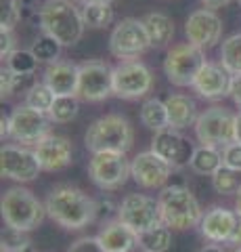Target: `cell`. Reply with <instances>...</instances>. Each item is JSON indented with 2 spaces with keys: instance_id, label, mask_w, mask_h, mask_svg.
I'll list each match as a JSON object with an SVG mask.
<instances>
[{
  "instance_id": "cell-1",
  "label": "cell",
  "mask_w": 241,
  "mask_h": 252,
  "mask_svg": "<svg viewBox=\"0 0 241 252\" xmlns=\"http://www.w3.org/2000/svg\"><path fill=\"white\" fill-rule=\"evenodd\" d=\"M46 217L65 229H82L97 220V204L82 189L72 185H59L49 193L44 202Z\"/></svg>"
},
{
  "instance_id": "cell-2",
  "label": "cell",
  "mask_w": 241,
  "mask_h": 252,
  "mask_svg": "<svg viewBox=\"0 0 241 252\" xmlns=\"http://www.w3.org/2000/svg\"><path fill=\"white\" fill-rule=\"evenodd\" d=\"M42 34L55 38L61 46H74L84 36L82 11L72 0H46L38 11Z\"/></svg>"
},
{
  "instance_id": "cell-3",
  "label": "cell",
  "mask_w": 241,
  "mask_h": 252,
  "mask_svg": "<svg viewBox=\"0 0 241 252\" xmlns=\"http://www.w3.org/2000/svg\"><path fill=\"white\" fill-rule=\"evenodd\" d=\"M134 143L132 124L120 114H107L95 120L84 137V145L90 154L99 152H120L126 154Z\"/></svg>"
},
{
  "instance_id": "cell-4",
  "label": "cell",
  "mask_w": 241,
  "mask_h": 252,
  "mask_svg": "<svg viewBox=\"0 0 241 252\" xmlns=\"http://www.w3.org/2000/svg\"><path fill=\"white\" fill-rule=\"evenodd\" d=\"M160 210L161 223L170 229H191L197 227L204 219V212L193 191L185 185H168L160 193Z\"/></svg>"
},
{
  "instance_id": "cell-5",
  "label": "cell",
  "mask_w": 241,
  "mask_h": 252,
  "mask_svg": "<svg viewBox=\"0 0 241 252\" xmlns=\"http://www.w3.org/2000/svg\"><path fill=\"white\" fill-rule=\"evenodd\" d=\"M2 219L6 227L17 231H32L44 220L46 206L26 187H11L2 195Z\"/></svg>"
},
{
  "instance_id": "cell-6",
  "label": "cell",
  "mask_w": 241,
  "mask_h": 252,
  "mask_svg": "<svg viewBox=\"0 0 241 252\" xmlns=\"http://www.w3.org/2000/svg\"><path fill=\"white\" fill-rule=\"evenodd\" d=\"M151 49L143 19L126 17L113 28L109 36V53L120 61L138 59L143 53Z\"/></svg>"
},
{
  "instance_id": "cell-7",
  "label": "cell",
  "mask_w": 241,
  "mask_h": 252,
  "mask_svg": "<svg viewBox=\"0 0 241 252\" xmlns=\"http://www.w3.org/2000/svg\"><path fill=\"white\" fill-rule=\"evenodd\" d=\"M204 51L191 42L174 44L164 59V74L174 86H193L195 76L204 67Z\"/></svg>"
},
{
  "instance_id": "cell-8",
  "label": "cell",
  "mask_w": 241,
  "mask_h": 252,
  "mask_svg": "<svg viewBox=\"0 0 241 252\" xmlns=\"http://www.w3.org/2000/svg\"><path fill=\"white\" fill-rule=\"evenodd\" d=\"M195 137L201 145L227 147L235 141V114L227 107H210L195 122Z\"/></svg>"
},
{
  "instance_id": "cell-9",
  "label": "cell",
  "mask_w": 241,
  "mask_h": 252,
  "mask_svg": "<svg viewBox=\"0 0 241 252\" xmlns=\"http://www.w3.org/2000/svg\"><path fill=\"white\" fill-rule=\"evenodd\" d=\"M88 177L103 191H113V189L122 187L130 177V162L126 160V154L120 152L92 154V160L88 162Z\"/></svg>"
},
{
  "instance_id": "cell-10",
  "label": "cell",
  "mask_w": 241,
  "mask_h": 252,
  "mask_svg": "<svg viewBox=\"0 0 241 252\" xmlns=\"http://www.w3.org/2000/svg\"><path fill=\"white\" fill-rule=\"evenodd\" d=\"M153 89V74L145 63L132 59L113 67V94L120 99H141Z\"/></svg>"
},
{
  "instance_id": "cell-11",
  "label": "cell",
  "mask_w": 241,
  "mask_h": 252,
  "mask_svg": "<svg viewBox=\"0 0 241 252\" xmlns=\"http://www.w3.org/2000/svg\"><path fill=\"white\" fill-rule=\"evenodd\" d=\"M118 219L136 233H145L161 225L160 202L143 193H130L118 206Z\"/></svg>"
},
{
  "instance_id": "cell-12",
  "label": "cell",
  "mask_w": 241,
  "mask_h": 252,
  "mask_svg": "<svg viewBox=\"0 0 241 252\" xmlns=\"http://www.w3.org/2000/svg\"><path fill=\"white\" fill-rule=\"evenodd\" d=\"M11 120V135L15 143L19 145H38L44 137L51 135V118L49 114L36 112V109L27 105H19L13 109V114L9 116Z\"/></svg>"
},
{
  "instance_id": "cell-13",
  "label": "cell",
  "mask_w": 241,
  "mask_h": 252,
  "mask_svg": "<svg viewBox=\"0 0 241 252\" xmlns=\"http://www.w3.org/2000/svg\"><path fill=\"white\" fill-rule=\"evenodd\" d=\"M113 94V67L103 61L90 59L80 65V78H78V99L84 101H103Z\"/></svg>"
},
{
  "instance_id": "cell-14",
  "label": "cell",
  "mask_w": 241,
  "mask_h": 252,
  "mask_svg": "<svg viewBox=\"0 0 241 252\" xmlns=\"http://www.w3.org/2000/svg\"><path fill=\"white\" fill-rule=\"evenodd\" d=\"M40 170V162L32 149H26L23 145H2L0 149V175L4 179L29 183L38 179Z\"/></svg>"
},
{
  "instance_id": "cell-15",
  "label": "cell",
  "mask_w": 241,
  "mask_h": 252,
  "mask_svg": "<svg viewBox=\"0 0 241 252\" xmlns=\"http://www.w3.org/2000/svg\"><path fill=\"white\" fill-rule=\"evenodd\" d=\"M151 152L158 154L161 160H166L174 170H181L191 164V158L195 147L189 139H187L181 130L176 128H164L155 132L151 139Z\"/></svg>"
},
{
  "instance_id": "cell-16",
  "label": "cell",
  "mask_w": 241,
  "mask_h": 252,
  "mask_svg": "<svg viewBox=\"0 0 241 252\" xmlns=\"http://www.w3.org/2000/svg\"><path fill=\"white\" fill-rule=\"evenodd\" d=\"M187 40L195 44L197 49L206 51L220 42L222 36V19L212 9H199L189 15L185 23Z\"/></svg>"
},
{
  "instance_id": "cell-17",
  "label": "cell",
  "mask_w": 241,
  "mask_h": 252,
  "mask_svg": "<svg viewBox=\"0 0 241 252\" xmlns=\"http://www.w3.org/2000/svg\"><path fill=\"white\" fill-rule=\"evenodd\" d=\"M172 166L161 160L155 152H143L136 154L130 162V177L136 181V185L145 189H155L166 185V181L172 175Z\"/></svg>"
},
{
  "instance_id": "cell-18",
  "label": "cell",
  "mask_w": 241,
  "mask_h": 252,
  "mask_svg": "<svg viewBox=\"0 0 241 252\" xmlns=\"http://www.w3.org/2000/svg\"><path fill=\"white\" fill-rule=\"evenodd\" d=\"M34 152H36V158H38V162H40L42 170L57 172V170H63L72 164L74 145L67 137L49 135L38 145H34Z\"/></svg>"
},
{
  "instance_id": "cell-19",
  "label": "cell",
  "mask_w": 241,
  "mask_h": 252,
  "mask_svg": "<svg viewBox=\"0 0 241 252\" xmlns=\"http://www.w3.org/2000/svg\"><path fill=\"white\" fill-rule=\"evenodd\" d=\"M231 84H233V76L220 63L206 61L204 67L199 69V74L195 76L193 89H195L199 97L210 99V101H218L222 97H227V94H231Z\"/></svg>"
},
{
  "instance_id": "cell-20",
  "label": "cell",
  "mask_w": 241,
  "mask_h": 252,
  "mask_svg": "<svg viewBox=\"0 0 241 252\" xmlns=\"http://www.w3.org/2000/svg\"><path fill=\"white\" fill-rule=\"evenodd\" d=\"M237 219H239L237 212L222 208V206H212L210 210H206L204 219H201L199 231L206 240L214 242V244H222V242L229 244V238H231L233 229H235Z\"/></svg>"
},
{
  "instance_id": "cell-21",
  "label": "cell",
  "mask_w": 241,
  "mask_h": 252,
  "mask_svg": "<svg viewBox=\"0 0 241 252\" xmlns=\"http://www.w3.org/2000/svg\"><path fill=\"white\" fill-rule=\"evenodd\" d=\"M78 78H80V65L72 61H55L49 63L44 69V84L57 94V97H76Z\"/></svg>"
},
{
  "instance_id": "cell-22",
  "label": "cell",
  "mask_w": 241,
  "mask_h": 252,
  "mask_svg": "<svg viewBox=\"0 0 241 252\" xmlns=\"http://www.w3.org/2000/svg\"><path fill=\"white\" fill-rule=\"evenodd\" d=\"M97 238L105 252H132L138 246V233L130 229L126 223H122L120 219L105 223Z\"/></svg>"
},
{
  "instance_id": "cell-23",
  "label": "cell",
  "mask_w": 241,
  "mask_h": 252,
  "mask_svg": "<svg viewBox=\"0 0 241 252\" xmlns=\"http://www.w3.org/2000/svg\"><path fill=\"white\" fill-rule=\"evenodd\" d=\"M166 109H168V120L170 126L176 130L195 126L197 122V105L195 101L187 94H170L166 99Z\"/></svg>"
},
{
  "instance_id": "cell-24",
  "label": "cell",
  "mask_w": 241,
  "mask_h": 252,
  "mask_svg": "<svg viewBox=\"0 0 241 252\" xmlns=\"http://www.w3.org/2000/svg\"><path fill=\"white\" fill-rule=\"evenodd\" d=\"M145 30L149 36V42L155 49H164L174 38V21L164 13H147L145 15Z\"/></svg>"
},
{
  "instance_id": "cell-25",
  "label": "cell",
  "mask_w": 241,
  "mask_h": 252,
  "mask_svg": "<svg viewBox=\"0 0 241 252\" xmlns=\"http://www.w3.org/2000/svg\"><path fill=\"white\" fill-rule=\"evenodd\" d=\"M220 166H224V162H222V154L218 152V147H210V145L195 147L191 164H189V168L195 172V175L212 177Z\"/></svg>"
},
{
  "instance_id": "cell-26",
  "label": "cell",
  "mask_w": 241,
  "mask_h": 252,
  "mask_svg": "<svg viewBox=\"0 0 241 252\" xmlns=\"http://www.w3.org/2000/svg\"><path fill=\"white\" fill-rule=\"evenodd\" d=\"M141 122L153 132H160L164 128H170V120H168V109H166V101L160 99H147L141 105Z\"/></svg>"
},
{
  "instance_id": "cell-27",
  "label": "cell",
  "mask_w": 241,
  "mask_h": 252,
  "mask_svg": "<svg viewBox=\"0 0 241 252\" xmlns=\"http://www.w3.org/2000/svg\"><path fill=\"white\" fill-rule=\"evenodd\" d=\"M170 244H172V229L164 223L145 233H138V248L145 252H166Z\"/></svg>"
},
{
  "instance_id": "cell-28",
  "label": "cell",
  "mask_w": 241,
  "mask_h": 252,
  "mask_svg": "<svg viewBox=\"0 0 241 252\" xmlns=\"http://www.w3.org/2000/svg\"><path fill=\"white\" fill-rule=\"evenodd\" d=\"M84 23L92 30H103L113 21L111 2H86L82 6Z\"/></svg>"
},
{
  "instance_id": "cell-29",
  "label": "cell",
  "mask_w": 241,
  "mask_h": 252,
  "mask_svg": "<svg viewBox=\"0 0 241 252\" xmlns=\"http://www.w3.org/2000/svg\"><path fill=\"white\" fill-rule=\"evenodd\" d=\"M220 65L231 76L241 74V34H233L220 46Z\"/></svg>"
},
{
  "instance_id": "cell-30",
  "label": "cell",
  "mask_w": 241,
  "mask_h": 252,
  "mask_svg": "<svg viewBox=\"0 0 241 252\" xmlns=\"http://www.w3.org/2000/svg\"><path fill=\"white\" fill-rule=\"evenodd\" d=\"M55 99H57V94L53 93L44 82H34L26 91V103L23 105L32 107V109H36V112L49 114L53 103H55Z\"/></svg>"
},
{
  "instance_id": "cell-31",
  "label": "cell",
  "mask_w": 241,
  "mask_h": 252,
  "mask_svg": "<svg viewBox=\"0 0 241 252\" xmlns=\"http://www.w3.org/2000/svg\"><path fill=\"white\" fill-rule=\"evenodd\" d=\"M212 187H214V191L220 193V195H233V193H237L239 187H241L239 172L229 168V166H220L212 175Z\"/></svg>"
},
{
  "instance_id": "cell-32",
  "label": "cell",
  "mask_w": 241,
  "mask_h": 252,
  "mask_svg": "<svg viewBox=\"0 0 241 252\" xmlns=\"http://www.w3.org/2000/svg\"><path fill=\"white\" fill-rule=\"evenodd\" d=\"M6 67L17 76H34L36 67H38V59L32 51H13L6 59Z\"/></svg>"
},
{
  "instance_id": "cell-33",
  "label": "cell",
  "mask_w": 241,
  "mask_h": 252,
  "mask_svg": "<svg viewBox=\"0 0 241 252\" xmlns=\"http://www.w3.org/2000/svg\"><path fill=\"white\" fill-rule=\"evenodd\" d=\"M78 97H57L53 103L49 118L57 124H67L78 116Z\"/></svg>"
},
{
  "instance_id": "cell-34",
  "label": "cell",
  "mask_w": 241,
  "mask_h": 252,
  "mask_svg": "<svg viewBox=\"0 0 241 252\" xmlns=\"http://www.w3.org/2000/svg\"><path fill=\"white\" fill-rule=\"evenodd\" d=\"M61 46L55 38H51V36H46V34H42L40 38H36V42L32 44V51L34 55H36V59L38 61H44V63H55V61H59V53H61Z\"/></svg>"
},
{
  "instance_id": "cell-35",
  "label": "cell",
  "mask_w": 241,
  "mask_h": 252,
  "mask_svg": "<svg viewBox=\"0 0 241 252\" xmlns=\"http://www.w3.org/2000/svg\"><path fill=\"white\" fill-rule=\"evenodd\" d=\"M21 19L19 0H0V30H15Z\"/></svg>"
},
{
  "instance_id": "cell-36",
  "label": "cell",
  "mask_w": 241,
  "mask_h": 252,
  "mask_svg": "<svg viewBox=\"0 0 241 252\" xmlns=\"http://www.w3.org/2000/svg\"><path fill=\"white\" fill-rule=\"evenodd\" d=\"M222 162H224V166L241 172V143L233 141L227 147H222Z\"/></svg>"
},
{
  "instance_id": "cell-37",
  "label": "cell",
  "mask_w": 241,
  "mask_h": 252,
  "mask_svg": "<svg viewBox=\"0 0 241 252\" xmlns=\"http://www.w3.org/2000/svg\"><path fill=\"white\" fill-rule=\"evenodd\" d=\"M67 252H105V248L101 246L99 238H90V235H84V238L76 240L72 246L67 248Z\"/></svg>"
},
{
  "instance_id": "cell-38",
  "label": "cell",
  "mask_w": 241,
  "mask_h": 252,
  "mask_svg": "<svg viewBox=\"0 0 241 252\" xmlns=\"http://www.w3.org/2000/svg\"><path fill=\"white\" fill-rule=\"evenodd\" d=\"M26 242L27 240L23 238V231H17V229H13V227H6V229L2 231V252L13 250V248H19Z\"/></svg>"
},
{
  "instance_id": "cell-39",
  "label": "cell",
  "mask_w": 241,
  "mask_h": 252,
  "mask_svg": "<svg viewBox=\"0 0 241 252\" xmlns=\"http://www.w3.org/2000/svg\"><path fill=\"white\" fill-rule=\"evenodd\" d=\"M13 93H15V74L9 67H2V72H0V97L4 101V99H9Z\"/></svg>"
},
{
  "instance_id": "cell-40",
  "label": "cell",
  "mask_w": 241,
  "mask_h": 252,
  "mask_svg": "<svg viewBox=\"0 0 241 252\" xmlns=\"http://www.w3.org/2000/svg\"><path fill=\"white\" fill-rule=\"evenodd\" d=\"M13 51H17L15 49V36H13V32L11 30H0V57L4 59H9V55Z\"/></svg>"
},
{
  "instance_id": "cell-41",
  "label": "cell",
  "mask_w": 241,
  "mask_h": 252,
  "mask_svg": "<svg viewBox=\"0 0 241 252\" xmlns=\"http://www.w3.org/2000/svg\"><path fill=\"white\" fill-rule=\"evenodd\" d=\"M95 204H97V219H101V217H109L113 210H118V206L113 204V200L111 198H99V200H95Z\"/></svg>"
},
{
  "instance_id": "cell-42",
  "label": "cell",
  "mask_w": 241,
  "mask_h": 252,
  "mask_svg": "<svg viewBox=\"0 0 241 252\" xmlns=\"http://www.w3.org/2000/svg\"><path fill=\"white\" fill-rule=\"evenodd\" d=\"M231 99L235 101V105L241 109V74L233 76V84H231Z\"/></svg>"
},
{
  "instance_id": "cell-43",
  "label": "cell",
  "mask_w": 241,
  "mask_h": 252,
  "mask_svg": "<svg viewBox=\"0 0 241 252\" xmlns=\"http://www.w3.org/2000/svg\"><path fill=\"white\" fill-rule=\"evenodd\" d=\"M229 244H233V246L241 248V217L237 219V223H235V229H233L231 238H229Z\"/></svg>"
},
{
  "instance_id": "cell-44",
  "label": "cell",
  "mask_w": 241,
  "mask_h": 252,
  "mask_svg": "<svg viewBox=\"0 0 241 252\" xmlns=\"http://www.w3.org/2000/svg\"><path fill=\"white\" fill-rule=\"evenodd\" d=\"M208 9H220V6H227L231 0H201Z\"/></svg>"
},
{
  "instance_id": "cell-45",
  "label": "cell",
  "mask_w": 241,
  "mask_h": 252,
  "mask_svg": "<svg viewBox=\"0 0 241 252\" xmlns=\"http://www.w3.org/2000/svg\"><path fill=\"white\" fill-rule=\"evenodd\" d=\"M235 141L241 143V112L235 116Z\"/></svg>"
},
{
  "instance_id": "cell-46",
  "label": "cell",
  "mask_w": 241,
  "mask_h": 252,
  "mask_svg": "<svg viewBox=\"0 0 241 252\" xmlns=\"http://www.w3.org/2000/svg\"><path fill=\"white\" fill-rule=\"evenodd\" d=\"M6 252H36V248H34L29 242H26V244H23V246H19V248H13V250H6Z\"/></svg>"
},
{
  "instance_id": "cell-47",
  "label": "cell",
  "mask_w": 241,
  "mask_h": 252,
  "mask_svg": "<svg viewBox=\"0 0 241 252\" xmlns=\"http://www.w3.org/2000/svg\"><path fill=\"white\" fill-rule=\"evenodd\" d=\"M199 252H224L220 246H216V244H208V246L199 248Z\"/></svg>"
},
{
  "instance_id": "cell-48",
  "label": "cell",
  "mask_w": 241,
  "mask_h": 252,
  "mask_svg": "<svg viewBox=\"0 0 241 252\" xmlns=\"http://www.w3.org/2000/svg\"><path fill=\"white\" fill-rule=\"evenodd\" d=\"M235 212L241 217V187H239V191L235 193Z\"/></svg>"
},
{
  "instance_id": "cell-49",
  "label": "cell",
  "mask_w": 241,
  "mask_h": 252,
  "mask_svg": "<svg viewBox=\"0 0 241 252\" xmlns=\"http://www.w3.org/2000/svg\"><path fill=\"white\" fill-rule=\"evenodd\" d=\"M82 2L84 4H86V2H111V0H82Z\"/></svg>"
},
{
  "instance_id": "cell-50",
  "label": "cell",
  "mask_w": 241,
  "mask_h": 252,
  "mask_svg": "<svg viewBox=\"0 0 241 252\" xmlns=\"http://www.w3.org/2000/svg\"><path fill=\"white\" fill-rule=\"evenodd\" d=\"M233 252H241V248H235V250H233Z\"/></svg>"
},
{
  "instance_id": "cell-51",
  "label": "cell",
  "mask_w": 241,
  "mask_h": 252,
  "mask_svg": "<svg viewBox=\"0 0 241 252\" xmlns=\"http://www.w3.org/2000/svg\"><path fill=\"white\" fill-rule=\"evenodd\" d=\"M237 2H239V4H241V0H237Z\"/></svg>"
}]
</instances>
